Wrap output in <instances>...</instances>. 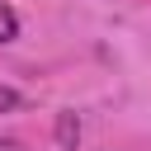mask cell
<instances>
[{
	"instance_id": "cell-1",
	"label": "cell",
	"mask_w": 151,
	"mask_h": 151,
	"mask_svg": "<svg viewBox=\"0 0 151 151\" xmlns=\"http://www.w3.org/2000/svg\"><path fill=\"white\" fill-rule=\"evenodd\" d=\"M57 146H61V151H76V146H80V118H76L71 109L57 113Z\"/></svg>"
},
{
	"instance_id": "cell-2",
	"label": "cell",
	"mask_w": 151,
	"mask_h": 151,
	"mask_svg": "<svg viewBox=\"0 0 151 151\" xmlns=\"http://www.w3.org/2000/svg\"><path fill=\"white\" fill-rule=\"evenodd\" d=\"M14 38H19V14H14L9 5H0V47L14 42Z\"/></svg>"
},
{
	"instance_id": "cell-3",
	"label": "cell",
	"mask_w": 151,
	"mask_h": 151,
	"mask_svg": "<svg viewBox=\"0 0 151 151\" xmlns=\"http://www.w3.org/2000/svg\"><path fill=\"white\" fill-rule=\"evenodd\" d=\"M14 104H19V90H9V85H0V113H5V109H14Z\"/></svg>"
},
{
	"instance_id": "cell-4",
	"label": "cell",
	"mask_w": 151,
	"mask_h": 151,
	"mask_svg": "<svg viewBox=\"0 0 151 151\" xmlns=\"http://www.w3.org/2000/svg\"><path fill=\"white\" fill-rule=\"evenodd\" d=\"M0 151H24V142L19 137H0Z\"/></svg>"
}]
</instances>
